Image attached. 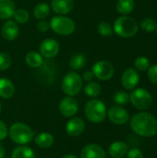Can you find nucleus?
<instances>
[{
	"instance_id": "f257e3e1",
	"label": "nucleus",
	"mask_w": 157,
	"mask_h": 158,
	"mask_svg": "<svg viewBox=\"0 0 157 158\" xmlns=\"http://www.w3.org/2000/svg\"><path fill=\"white\" fill-rule=\"evenodd\" d=\"M130 127L142 137H153L157 134V118L148 112H141L131 118Z\"/></svg>"
},
{
	"instance_id": "f03ea898",
	"label": "nucleus",
	"mask_w": 157,
	"mask_h": 158,
	"mask_svg": "<svg viewBox=\"0 0 157 158\" xmlns=\"http://www.w3.org/2000/svg\"><path fill=\"white\" fill-rule=\"evenodd\" d=\"M8 133L10 139L19 145L30 143L34 137V132L31 127L21 122H17L11 125Z\"/></svg>"
},
{
	"instance_id": "7ed1b4c3",
	"label": "nucleus",
	"mask_w": 157,
	"mask_h": 158,
	"mask_svg": "<svg viewBox=\"0 0 157 158\" xmlns=\"http://www.w3.org/2000/svg\"><path fill=\"white\" fill-rule=\"evenodd\" d=\"M84 113L87 119L92 123H101L106 117V106L101 100L93 99L87 102Z\"/></svg>"
},
{
	"instance_id": "20e7f679",
	"label": "nucleus",
	"mask_w": 157,
	"mask_h": 158,
	"mask_svg": "<svg viewBox=\"0 0 157 158\" xmlns=\"http://www.w3.org/2000/svg\"><path fill=\"white\" fill-rule=\"evenodd\" d=\"M113 30L118 36L123 38H130L137 33L138 23L131 17L122 16L115 20Z\"/></svg>"
},
{
	"instance_id": "39448f33",
	"label": "nucleus",
	"mask_w": 157,
	"mask_h": 158,
	"mask_svg": "<svg viewBox=\"0 0 157 158\" xmlns=\"http://www.w3.org/2000/svg\"><path fill=\"white\" fill-rule=\"evenodd\" d=\"M49 24H50V28L56 33L63 36H68L72 34L76 28L74 20L63 15L53 17Z\"/></svg>"
},
{
	"instance_id": "423d86ee",
	"label": "nucleus",
	"mask_w": 157,
	"mask_h": 158,
	"mask_svg": "<svg viewBox=\"0 0 157 158\" xmlns=\"http://www.w3.org/2000/svg\"><path fill=\"white\" fill-rule=\"evenodd\" d=\"M61 87L65 94L68 96H74L82 89V79L75 71H70L63 78Z\"/></svg>"
},
{
	"instance_id": "0eeeda50",
	"label": "nucleus",
	"mask_w": 157,
	"mask_h": 158,
	"mask_svg": "<svg viewBox=\"0 0 157 158\" xmlns=\"http://www.w3.org/2000/svg\"><path fill=\"white\" fill-rule=\"evenodd\" d=\"M130 100L131 104L139 110L149 109L153 105L152 94L143 88H138L133 90L130 94Z\"/></svg>"
},
{
	"instance_id": "6e6552de",
	"label": "nucleus",
	"mask_w": 157,
	"mask_h": 158,
	"mask_svg": "<svg viewBox=\"0 0 157 158\" xmlns=\"http://www.w3.org/2000/svg\"><path fill=\"white\" fill-rule=\"evenodd\" d=\"M92 71L98 80L101 81H108L112 78L114 74V67L113 65L105 60H100L94 63L92 68Z\"/></svg>"
},
{
	"instance_id": "1a4fd4ad",
	"label": "nucleus",
	"mask_w": 157,
	"mask_h": 158,
	"mask_svg": "<svg viewBox=\"0 0 157 158\" xmlns=\"http://www.w3.org/2000/svg\"><path fill=\"white\" fill-rule=\"evenodd\" d=\"M60 50L59 43L52 38L43 40L39 47L40 54L43 56V57L45 58H53L55 57Z\"/></svg>"
},
{
	"instance_id": "9d476101",
	"label": "nucleus",
	"mask_w": 157,
	"mask_h": 158,
	"mask_svg": "<svg viewBox=\"0 0 157 158\" xmlns=\"http://www.w3.org/2000/svg\"><path fill=\"white\" fill-rule=\"evenodd\" d=\"M58 109L63 117L72 118L77 114L79 110V104L74 98H72L71 96H68L60 101Z\"/></svg>"
},
{
	"instance_id": "9b49d317",
	"label": "nucleus",
	"mask_w": 157,
	"mask_h": 158,
	"mask_svg": "<svg viewBox=\"0 0 157 158\" xmlns=\"http://www.w3.org/2000/svg\"><path fill=\"white\" fill-rule=\"evenodd\" d=\"M107 115L110 121L117 125H123L127 123L130 118L128 111L120 106H114L110 107Z\"/></svg>"
},
{
	"instance_id": "f8f14e48",
	"label": "nucleus",
	"mask_w": 157,
	"mask_h": 158,
	"mask_svg": "<svg viewBox=\"0 0 157 158\" xmlns=\"http://www.w3.org/2000/svg\"><path fill=\"white\" fill-rule=\"evenodd\" d=\"M140 76L134 69H128L121 77V83L126 90H133L139 83Z\"/></svg>"
},
{
	"instance_id": "ddd939ff",
	"label": "nucleus",
	"mask_w": 157,
	"mask_h": 158,
	"mask_svg": "<svg viewBox=\"0 0 157 158\" xmlns=\"http://www.w3.org/2000/svg\"><path fill=\"white\" fill-rule=\"evenodd\" d=\"M85 130V122L81 118H71L66 125V131L71 137L80 136Z\"/></svg>"
},
{
	"instance_id": "4468645a",
	"label": "nucleus",
	"mask_w": 157,
	"mask_h": 158,
	"mask_svg": "<svg viewBox=\"0 0 157 158\" xmlns=\"http://www.w3.org/2000/svg\"><path fill=\"white\" fill-rule=\"evenodd\" d=\"M81 158H106L105 150L98 144L91 143L83 147Z\"/></svg>"
},
{
	"instance_id": "2eb2a0df",
	"label": "nucleus",
	"mask_w": 157,
	"mask_h": 158,
	"mask_svg": "<svg viewBox=\"0 0 157 158\" xmlns=\"http://www.w3.org/2000/svg\"><path fill=\"white\" fill-rule=\"evenodd\" d=\"M19 32V28L16 21L6 20L2 26L1 33H2V36L4 37V39L6 41L15 40L18 37Z\"/></svg>"
},
{
	"instance_id": "dca6fc26",
	"label": "nucleus",
	"mask_w": 157,
	"mask_h": 158,
	"mask_svg": "<svg viewBox=\"0 0 157 158\" xmlns=\"http://www.w3.org/2000/svg\"><path fill=\"white\" fill-rule=\"evenodd\" d=\"M74 0H52L50 7L58 15H66L74 7Z\"/></svg>"
},
{
	"instance_id": "f3484780",
	"label": "nucleus",
	"mask_w": 157,
	"mask_h": 158,
	"mask_svg": "<svg viewBox=\"0 0 157 158\" xmlns=\"http://www.w3.org/2000/svg\"><path fill=\"white\" fill-rule=\"evenodd\" d=\"M129 147L126 143L121 141L114 142L110 144L108 148V153L110 156L113 158H123L127 156Z\"/></svg>"
},
{
	"instance_id": "a211bd4d",
	"label": "nucleus",
	"mask_w": 157,
	"mask_h": 158,
	"mask_svg": "<svg viewBox=\"0 0 157 158\" xmlns=\"http://www.w3.org/2000/svg\"><path fill=\"white\" fill-rule=\"evenodd\" d=\"M16 6L13 0H0V19H8L13 17Z\"/></svg>"
},
{
	"instance_id": "6ab92c4d",
	"label": "nucleus",
	"mask_w": 157,
	"mask_h": 158,
	"mask_svg": "<svg viewBox=\"0 0 157 158\" xmlns=\"http://www.w3.org/2000/svg\"><path fill=\"white\" fill-rule=\"evenodd\" d=\"M15 94V86L13 82L6 78L0 79V97L4 99L11 98Z\"/></svg>"
},
{
	"instance_id": "aec40b11",
	"label": "nucleus",
	"mask_w": 157,
	"mask_h": 158,
	"mask_svg": "<svg viewBox=\"0 0 157 158\" xmlns=\"http://www.w3.org/2000/svg\"><path fill=\"white\" fill-rule=\"evenodd\" d=\"M25 61L29 67L31 69H38L41 68L43 64V56L37 51H31L26 55Z\"/></svg>"
},
{
	"instance_id": "412c9836",
	"label": "nucleus",
	"mask_w": 157,
	"mask_h": 158,
	"mask_svg": "<svg viewBox=\"0 0 157 158\" xmlns=\"http://www.w3.org/2000/svg\"><path fill=\"white\" fill-rule=\"evenodd\" d=\"M54 142L55 140L53 135L48 132H42L34 138L35 144L43 149L50 148L54 144Z\"/></svg>"
},
{
	"instance_id": "4be33fe9",
	"label": "nucleus",
	"mask_w": 157,
	"mask_h": 158,
	"mask_svg": "<svg viewBox=\"0 0 157 158\" xmlns=\"http://www.w3.org/2000/svg\"><path fill=\"white\" fill-rule=\"evenodd\" d=\"M11 158H36L33 150L28 146L20 145L16 148H14Z\"/></svg>"
},
{
	"instance_id": "5701e85b",
	"label": "nucleus",
	"mask_w": 157,
	"mask_h": 158,
	"mask_svg": "<svg viewBox=\"0 0 157 158\" xmlns=\"http://www.w3.org/2000/svg\"><path fill=\"white\" fill-rule=\"evenodd\" d=\"M86 62H87L86 56L81 53H78L73 55L69 59V67L73 70H79L84 68Z\"/></svg>"
},
{
	"instance_id": "b1692460",
	"label": "nucleus",
	"mask_w": 157,
	"mask_h": 158,
	"mask_svg": "<svg viewBox=\"0 0 157 158\" xmlns=\"http://www.w3.org/2000/svg\"><path fill=\"white\" fill-rule=\"evenodd\" d=\"M50 6L46 3H40L35 6L33 9V15L37 19L43 20L50 14Z\"/></svg>"
},
{
	"instance_id": "393cba45",
	"label": "nucleus",
	"mask_w": 157,
	"mask_h": 158,
	"mask_svg": "<svg viewBox=\"0 0 157 158\" xmlns=\"http://www.w3.org/2000/svg\"><path fill=\"white\" fill-rule=\"evenodd\" d=\"M134 0H118L117 3V10L122 15H128L134 8Z\"/></svg>"
},
{
	"instance_id": "a878e982",
	"label": "nucleus",
	"mask_w": 157,
	"mask_h": 158,
	"mask_svg": "<svg viewBox=\"0 0 157 158\" xmlns=\"http://www.w3.org/2000/svg\"><path fill=\"white\" fill-rule=\"evenodd\" d=\"M102 88L101 85L98 82L95 81H90L86 84L84 87V93L89 97H96L101 94Z\"/></svg>"
},
{
	"instance_id": "bb28decb",
	"label": "nucleus",
	"mask_w": 157,
	"mask_h": 158,
	"mask_svg": "<svg viewBox=\"0 0 157 158\" xmlns=\"http://www.w3.org/2000/svg\"><path fill=\"white\" fill-rule=\"evenodd\" d=\"M13 17H14L15 21H16L17 23L25 24V23L28 22V20H29V19H30V13H29L26 9L19 8V9H16V10H15Z\"/></svg>"
},
{
	"instance_id": "cd10ccee",
	"label": "nucleus",
	"mask_w": 157,
	"mask_h": 158,
	"mask_svg": "<svg viewBox=\"0 0 157 158\" xmlns=\"http://www.w3.org/2000/svg\"><path fill=\"white\" fill-rule=\"evenodd\" d=\"M97 31H98L99 34L104 37L111 36L113 33V28L111 27V25L108 22H105V21H102L98 24Z\"/></svg>"
},
{
	"instance_id": "c85d7f7f",
	"label": "nucleus",
	"mask_w": 157,
	"mask_h": 158,
	"mask_svg": "<svg viewBox=\"0 0 157 158\" xmlns=\"http://www.w3.org/2000/svg\"><path fill=\"white\" fill-rule=\"evenodd\" d=\"M113 100L116 104H118V106H122V105H127L130 101V95L123 91H119L117 92L114 96H113Z\"/></svg>"
},
{
	"instance_id": "c756f323",
	"label": "nucleus",
	"mask_w": 157,
	"mask_h": 158,
	"mask_svg": "<svg viewBox=\"0 0 157 158\" xmlns=\"http://www.w3.org/2000/svg\"><path fill=\"white\" fill-rule=\"evenodd\" d=\"M134 65L136 67L137 69L141 70V71H144L146 69H149L150 67V62L148 60L147 57L145 56H140L138 58H136L135 62H134Z\"/></svg>"
},
{
	"instance_id": "7c9ffc66",
	"label": "nucleus",
	"mask_w": 157,
	"mask_h": 158,
	"mask_svg": "<svg viewBox=\"0 0 157 158\" xmlns=\"http://www.w3.org/2000/svg\"><path fill=\"white\" fill-rule=\"evenodd\" d=\"M11 66V57L8 54L0 52V70H6Z\"/></svg>"
},
{
	"instance_id": "2f4dec72",
	"label": "nucleus",
	"mask_w": 157,
	"mask_h": 158,
	"mask_svg": "<svg viewBox=\"0 0 157 158\" xmlns=\"http://www.w3.org/2000/svg\"><path fill=\"white\" fill-rule=\"evenodd\" d=\"M142 28L143 30H144L145 31H148V32H152L156 30V22L152 19H144L143 21H142Z\"/></svg>"
},
{
	"instance_id": "473e14b6",
	"label": "nucleus",
	"mask_w": 157,
	"mask_h": 158,
	"mask_svg": "<svg viewBox=\"0 0 157 158\" xmlns=\"http://www.w3.org/2000/svg\"><path fill=\"white\" fill-rule=\"evenodd\" d=\"M148 78H149V80H150V81L152 83L157 85V65H154L152 67H149Z\"/></svg>"
},
{
	"instance_id": "72a5a7b5",
	"label": "nucleus",
	"mask_w": 157,
	"mask_h": 158,
	"mask_svg": "<svg viewBox=\"0 0 157 158\" xmlns=\"http://www.w3.org/2000/svg\"><path fill=\"white\" fill-rule=\"evenodd\" d=\"M143 153L138 149V148H133L127 153V158H143Z\"/></svg>"
},
{
	"instance_id": "f704fd0d",
	"label": "nucleus",
	"mask_w": 157,
	"mask_h": 158,
	"mask_svg": "<svg viewBox=\"0 0 157 158\" xmlns=\"http://www.w3.org/2000/svg\"><path fill=\"white\" fill-rule=\"evenodd\" d=\"M7 134H8V130L6 125L5 124V122L0 120V141L5 140L7 137Z\"/></svg>"
},
{
	"instance_id": "c9c22d12",
	"label": "nucleus",
	"mask_w": 157,
	"mask_h": 158,
	"mask_svg": "<svg viewBox=\"0 0 157 158\" xmlns=\"http://www.w3.org/2000/svg\"><path fill=\"white\" fill-rule=\"evenodd\" d=\"M37 29H38V31H40L42 32H45L50 29V24H49V22L43 19L37 23Z\"/></svg>"
},
{
	"instance_id": "e433bc0d",
	"label": "nucleus",
	"mask_w": 157,
	"mask_h": 158,
	"mask_svg": "<svg viewBox=\"0 0 157 158\" xmlns=\"http://www.w3.org/2000/svg\"><path fill=\"white\" fill-rule=\"evenodd\" d=\"M93 77H94V75H93V71H85V72L83 73V75H82V78H81V79H82L83 81H85L90 82V81H93Z\"/></svg>"
},
{
	"instance_id": "4c0bfd02",
	"label": "nucleus",
	"mask_w": 157,
	"mask_h": 158,
	"mask_svg": "<svg viewBox=\"0 0 157 158\" xmlns=\"http://www.w3.org/2000/svg\"><path fill=\"white\" fill-rule=\"evenodd\" d=\"M5 155H6V152H5V148L2 144H0V158L5 157Z\"/></svg>"
},
{
	"instance_id": "58836bf2",
	"label": "nucleus",
	"mask_w": 157,
	"mask_h": 158,
	"mask_svg": "<svg viewBox=\"0 0 157 158\" xmlns=\"http://www.w3.org/2000/svg\"><path fill=\"white\" fill-rule=\"evenodd\" d=\"M62 158H78L76 156H74V155H66V156H64Z\"/></svg>"
},
{
	"instance_id": "ea45409f",
	"label": "nucleus",
	"mask_w": 157,
	"mask_h": 158,
	"mask_svg": "<svg viewBox=\"0 0 157 158\" xmlns=\"http://www.w3.org/2000/svg\"><path fill=\"white\" fill-rule=\"evenodd\" d=\"M1 110H2V106H1V103H0V113H1Z\"/></svg>"
},
{
	"instance_id": "a19ab883",
	"label": "nucleus",
	"mask_w": 157,
	"mask_h": 158,
	"mask_svg": "<svg viewBox=\"0 0 157 158\" xmlns=\"http://www.w3.org/2000/svg\"><path fill=\"white\" fill-rule=\"evenodd\" d=\"M155 31H156V34H157V27H156V30H155Z\"/></svg>"
}]
</instances>
